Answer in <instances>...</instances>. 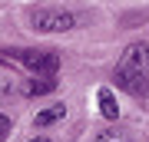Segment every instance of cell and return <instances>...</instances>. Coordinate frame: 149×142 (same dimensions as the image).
<instances>
[{"instance_id": "10", "label": "cell", "mask_w": 149, "mask_h": 142, "mask_svg": "<svg viewBox=\"0 0 149 142\" xmlns=\"http://www.w3.org/2000/svg\"><path fill=\"white\" fill-rule=\"evenodd\" d=\"M7 89H10V79H7V76H3V73H0V96H3V93H7Z\"/></svg>"}, {"instance_id": "3", "label": "cell", "mask_w": 149, "mask_h": 142, "mask_svg": "<svg viewBox=\"0 0 149 142\" xmlns=\"http://www.w3.org/2000/svg\"><path fill=\"white\" fill-rule=\"evenodd\" d=\"M116 69H123V73H136V76H146V73H149V46H146V43H129Z\"/></svg>"}, {"instance_id": "4", "label": "cell", "mask_w": 149, "mask_h": 142, "mask_svg": "<svg viewBox=\"0 0 149 142\" xmlns=\"http://www.w3.org/2000/svg\"><path fill=\"white\" fill-rule=\"evenodd\" d=\"M113 79H116V86L126 89L129 96H149V76H136V73H123V69H116Z\"/></svg>"}, {"instance_id": "8", "label": "cell", "mask_w": 149, "mask_h": 142, "mask_svg": "<svg viewBox=\"0 0 149 142\" xmlns=\"http://www.w3.org/2000/svg\"><path fill=\"white\" fill-rule=\"evenodd\" d=\"M96 142H133V139H129V132H123V129H106V132L96 136Z\"/></svg>"}, {"instance_id": "11", "label": "cell", "mask_w": 149, "mask_h": 142, "mask_svg": "<svg viewBox=\"0 0 149 142\" xmlns=\"http://www.w3.org/2000/svg\"><path fill=\"white\" fill-rule=\"evenodd\" d=\"M30 142H50V139L47 136H37V139H30Z\"/></svg>"}, {"instance_id": "7", "label": "cell", "mask_w": 149, "mask_h": 142, "mask_svg": "<svg viewBox=\"0 0 149 142\" xmlns=\"http://www.w3.org/2000/svg\"><path fill=\"white\" fill-rule=\"evenodd\" d=\"M53 89H56V79H53V76L30 79V83L23 86V93H27V96H47V93H53Z\"/></svg>"}, {"instance_id": "1", "label": "cell", "mask_w": 149, "mask_h": 142, "mask_svg": "<svg viewBox=\"0 0 149 142\" xmlns=\"http://www.w3.org/2000/svg\"><path fill=\"white\" fill-rule=\"evenodd\" d=\"M30 26L37 33H66L76 26V17L66 10H53V7H40V10H30Z\"/></svg>"}, {"instance_id": "5", "label": "cell", "mask_w": 149, "mask_h": 142, "mask_svg": "<svg viewBox=\"0 0 149 142\" xmlns=\"http://www.w3.org/2000/svg\"><path fill=\"white\" fill-rule=\"evenodd\" d=\"M96 99H100V112H103L106 119H119V106H116V96H113L109 86H100Z\"/></svg>"}, {"instance_id": "9", "label": "cell", "mask_w": 149, "mask_h": 142, "mask_svg": "<svg viewBox=\"0 0 149 142\" xmlns=\"http://www.w3.org/2000/svg\"><path fill=\"white\" fill-rule=\"evenodd\" d=\"M7 136H10V119H7V116H0V142H3Z\"/></svg>"}, {"instance_id": "2", "label": "cell", "mask_w": 149, "mask_h": 142, "mask_svg": "<svg viewBox=\"0 0 149 142\" xmlns=\"http://www.w3.org/2000/svg\"><path fill=\"white\" fill-rule=\"evenodd\" d=\"M10 56L37 76H53L60 69V53L56 50H10Z\"/></svg>"}, {"instance_id": "6", "label": "cell", "mask_w": 149, "mask_h": 142, "mask_svg": "<svg viewBox=\"0 0 149 142\" xmlns=\"http://www.w3.org/2000/svg\"><path fill=\"white\" fill-rule=\"evenodd\" d=\"M63 116H66V106H50V109L37 112V119H33V126H37V129H47V126H53V122H60Z\"/></svg>"}]
</instances>
